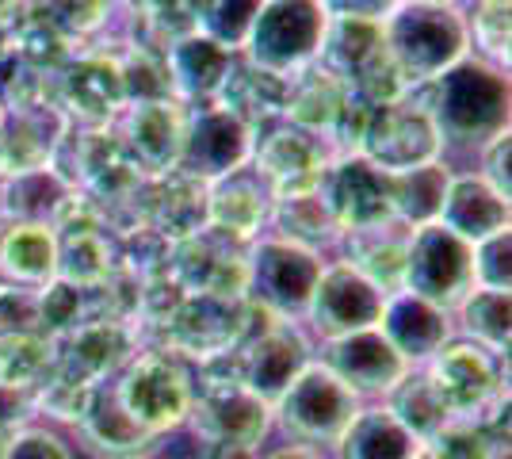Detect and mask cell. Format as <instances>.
I'll list each match as a JSON object with an SVG mask.
<instances>
[{"mask_svg": "<svg viewBox=\"0 0 512 459\" xmlns=\"http://www.w3.org/2000/svg\"><path fill=\"white\" fill-rule=\"evenodd\" d=\"M249 326V303L245 299H214V295H184V303L172 310V318L153 333L146 345L184 356L192 368L207 364L214 356L241 349Z\"/></svg>", "mask_w": 512, "mask_h": 459, "instance_id": "obj_13", "label": "cell"}, {"mask_svg": "<svg viewBox=\"0 0 512 459\" xmlns=\"http://www.w3.org/2000/svg\"><path fill=\"white\" fill-rule=\"evenodd\" d=\"M8 50H12L20 62H27L31 69L46 73V77H58V73L69 66V58L77 54V46L58 31V23L46 16L39 0L27 4V12L20 16L12 39H8Z\"/></svg>", "mask_w": 512, "mask_h": 459, "instance_id": "obj_38", "label": "cell"}, {"mask_svg": "<svg viewBox=\"0 0 512 459\" xmlns=\"http://www.w3.org/2000/svg\"><path fill=\"white\" fill-rule=\"evenodd\" d=\"M222 108L234 115L237 123H245L253 138L268 127L283 123V104H287V77H279L272 69L256 66L245 54H237L234 66H230V77L218 92Z\"/></svg>", "mask_w": 512, "mask_h": 459, "instance_id": "obj_30", "label": "cell"}, {"mask_svg": "<svg viewBox=\"0 0 512 459\" xmlns=\"http://www.w3.org/2000/svg\"><path fill=\"white\" fill-rule=\"evenodd\" d=\"M203 459H256V452L237 444H203Z\"/></svg>", "mask_w": 512, "mask_h": 459, "instance_id": "obj_56", "label": "cell"}, {"mask_svg": "<svg viewBox=\"0 0 512 459\" xmlns=\"http://www.w3.org/2000/svg\"><path fill=\"white\" fill-rule=\"evenodd\" d=\"M348 96H352V88L344 85L337 73H329L321 62H310V66H302L299 73L287 77L283 123L329 138L333 123L341 119L344 104H348Z\"/></svg>", "mask_w": 512, "mask_h": 459, "instance_id": "obj_33", "label": "cell"}, {"mask_svg": "<svg viewBox=\"0 0 512 459\" xmlns=\"http://www.w3.org/2000/svg\"><path fill=\"white\" fill-rule=\"evenodd\" d=\"M8 333H43L35 287L0 284V337H8Z\"/></svg>", "mask_w": 512, "mask_h": 459, "instance_id": "obj_50", "label": "cell"}, {"mask_svg": "<svg viewBox=\"0 0 512 459\" xmlns=\"http://www.w3.org/2000/svg\"><path fill=\"white\" fill-rule=\"evenodd\" d=\"M39 4H43V12L58 23V31H62L77 50H85V46L107 39L111 20H115L119 12H127L123 0H39Z\"/></svg>", "mask_w": 512, "mask_h": 459, "instance_id": "obj_44", "label": "cell"}, {"mask_svg": "<svg viewBox=\"0 0 512 459\" xmlns=\"http://www.w3.org/2000/svg\"><path fill=\"white\" fill-rule=\"evenodd\" d=\"M333 161H337V150L329 146V138L299 131L291 123H276V127L256 134L253 157H249V165L268 184L272 199L318 192Z\"/></svg>", "mask_w": 512, "mask_h": 459, "instance_id": "obj_15", "label": "cell"}, {"mask_svg": "<svg viewBox=\"0 0 512 459\" xmlns=\"http://www.w3.org/2000/svg\"><path fill=\"white\" fill-rule=\"evenodd\" d=\"M272 238L299 245L306 253H329L341 241V222L333 215V207L325 203V196L318 192H302V196H279L272 199L268 211V230Z\"/></svg>", "mask_w": 512, "mask_h": 459, "instance_id": "obj_34", "label": "cell"}, {"mask_svg": "<svg viewBox=\"0 0 512 459\" xmlns=\"http://www.w3.org/2000/svg\"><path fill=\"white\" fill-rule=\"evenodd\" d=\"M417 459H432V456H428V452H425V448H421V456H417Z\"/></svg>", "mask_w": 512, "mask_h": 459, "instance_id": "obj_60", "label": "cell"}, {"mask_svg": "<svg viewBox=\"0 0 512 459\" xmlns=\"http://www.w3.org/2000/svg\"><path fill=\"white\" fill-rule=\"evenodd\" d=\"M425 372L444 394L451 417L474 421L493 440L509 444V356H493L467 337H451Z\"/></svg>", "mask_w": 512, "mask_h": 459, "instance_id": "obj_2", "label": "cell"}, {"mask_svg": "<svg viewBox=\"0 0 512 459\" xmlns=\"http://www.w3.org/2000/svg\"><path fill=\"white\" fill-rule=\"evenodd\" d=\"M402 4H421V8H463V0H402Z\"/></svg>", "mask_w": 512, "mask_h": 459, "instance_id": "obj_58", "label": "cell"}, {"mask_svg": "<svg viewBox=\"0 0 512 459\" xmlns=\"http://www.w3.org/2000/svg\"><path fill=\"white\" fill-rule=\"evenodd\" d=\"M249 249L218 230H199L195 238L172 245V280L188 295H214V299H245L249 295Z\"/></svg>", "mask_w": 512, "mask_h": 459, "instance_id": "obj_16", "label": "cell"}, {"mask_svg": "<svg viewBox=\"0 0 512 459\" xmlns=\"http://www.w3.org/2000/svg\"><path fill=\"white\" fill-rule=\"evenodd\" d=\"M440 226H448L451 234L463 241H486L501 230H509V199H501L482 176L467 169V173H451L448 196H444V211H440Z\"/></svg>", "mask_w": 512, "mask_h": 459, "instance_id": "obj_31", "label": "cell"}, {"mask_svg": "<svg viewBox=\"0 0 512 459\" xmlns=\"http://www.w3.org/2000/svg\"><path fill=\"white\" fill-rule=\"evenodd\" d=\"M386 46L409 88L428 85L470 54L467 8H421L398 4L383 20Z\"/></svg>", "mask_w": 512, "mask_h": 459, "instance_id": "obj_6", "label": "cell"}, {"mask_svg": "<svg viewBox=\"0 0 512 459\" xmlns=\"http://www.w3.org/2000/svg\"><path fill=\"white\" fill-rule=\"evenodd\" d=\"M73 131L58 104H39V108L4 111L0 123V180L23 173H39L54 165V153Z\"/></svg>", "mask_w": 512, "mask_h": 459, "instance_id": "obj_24", "label": "cell"}, {"mask_svg": "<svg viewBox=\"0 0 512 459\" xmlns=\"http://www.w3.org/2000/svg\"><path fill=\"white\" fill-rule=\"evenodd\" d=\"M260 4L264 0H214L203 35H211L214 43H222L226 50L241 54L245 43H249V31H253L256 16H260Z\"/></svg>", "mask_w": 512, "mask_h": 459, "instance_id": "obj_48", "label": "cell"}, {"mask_svg": "<svg viewBox=\"0 0 512 459\" xmlns=\"http://www.w3.org/2000/svg\"><path fill=\"white\" fill-rule=\"evenodd\" d=\"M119 43H123V35L77 50L69 58V66L54 77V104L62 108L69 127H77V131L115 127L119 115L127 111Z\"/></svg>", "mask_w": 512, "mask_h": 459, "instance_id": "obj_8", "label": "cell"}, {"mask_svg": "<svg viewBox=\"0 0 512 459\" xmlns=\"http://www.w3.org/2000/svg\"><path fill=\"white\" fill-rule=\"evenodd\" d=\"M85 448L100 459H146L157 448V437H150L134 417L123 410L115 383H100L92 394L88 414L73 425Z\"/></svg>", "mask_w": 512, "mask_h": 459, "instance_id": "obj_28", "label": "cell"}, {"mask_svg": "<svg viewBox=\"0 0 512 459\" xmlns=\"http://www.w3.org/2000/svg\"><path fill=\"white\" fill-rule=\"evenodd\" d=\"M379 333L394 345V352L409 368H425L428 360L451 341V314L409 295V291H398V295H386Z\"/></svg>", "mask_w": 512, "mask_h": 459, "instance_id": "obj_26", "label": "cell"}, {"mask_svg": "<svg viewBox=\"0 0 512 459\" xmlns=\"http://www.w3.org/2000/svg\"><path fill=\"white\" fill-rule=\"evenodd\" d=\"M386 410L398 417L421 444L436 437L451 421L448 402H444V394L436 391V383L428 379L425 368H413L394 391L386 394Z\"/></svg>", "mask_w": 512, "mask_h": 459, "instance_id": "obj_40", "label": "cell"}, {"mask_svg": "<svg viewBox=\"0 0 512 459\" xmlns=\"http://www.w3.org/2000/svg\"><path fill=\"white\" fill-rule=\"evenodd\" d=\"M58 241V280L73 287H100L119 264V238L111 230L54 234Z\"/></svg>", "mask_w": 512, "mask_h": 459, "instance_id": "obj_37", "label": "cell"}, {"mask_svg": "<svg viewBox=\"0 0 512 459\" xmlns=\"http://www.w3.org/2000/svg\"><path fill=\"white\" fill-rule=\"evenodd\" d=\"M402 0H321L329 16H348V20H386Z\"/></svg>", "mask_w": 512, "mask_h": 459, "instance_id": "obj_54", "label": "cell"}, {"mask_svg": "<svg viewBox=\"0 0 512 459\" xmlns=\"http://www.w3.org/2000/svg\"><path fill=\"white\" fill-rule=\"evenodd\" d=\"M451 165L432 161V165H417L406 173H390V203H394V219L417 230L428 222H440L444 211V196L451 184Z\"/></svg>", "mask_w": 512, "mask_h": 459, "instance_id": "obj_36", "label": "cell"}, {"mask_svg": "<svg viewBox=\"0 0 512 459\" xmlns=\"http://www.w3.org/2000/svg\"><path fill=\"white\" fill-rule=\"evenodd\" d=\"M264 459H325L318 452V448H306V444H287V448H279V452H272V456Z\"/></svg>", "mask_w": 512, "mask_h": 459, "instance_id": "obj_57", "label": "cell"}, {"mask_svg": "<svg viewBox=\"0 0 512 459\" xmlns=\"http://www.w3.org/2000/svg\"><path fill=\"white\" fill-rule=\"evenodd\" d=\"M54 368V341L43 333H8L0 337V387L35 391Z\"/></svg>", "mask_w": 512, "mask_h": 459, "instance_id": "obj_43", "label": "cell"}, {"mask_svg": "<svg viewBox=\"0 0 512 459\" xmlns=\"http://www.w3.org/2000/svg\"><path fill=\"white\" fill-rule=\"evenodd\" d=\"M406 291L440 306L444 314H455L474 291V245L440 222L409 230Z\"/></svg>", "mask_w": 512, "mask_h": 459, "instance_id": "obj_11", "label": "cell"}, {"mask_svg": "<svg viewBox=\"0 0 512 459\" xmlns=\"http://www.w3.org/2000/svg\"><path fill=\"white\" fill-rule=\"evenodd\" d=\"M92 394H96L92 383H77V379H69V375L50 372L43 383L35 387V402H39V414L58 417L65 425H77V421L88 414V406H92Z\"/></svg>", "mask_w": 512, "mask_h": 459, "instance_id": "obj_47", "label": "cell"}, {"mask_svg": "<svg viewBox=\"0 0 512 459\" xmlns=\"http://www.w3.org/2000/svg\"><path fill=\"white\" fill-rule=\"evenodd\" d=\"M241 375H245V387L253 394H260L268 406H276V398L295 379L299 372L318 356L306 329L299 322H276L264 333H253L245 345H241Z\"/></svg>", "mask_w": 512, "mask_h": 459, "instance_id": "obj_21", "label": "cell"}, {"mask_svg": "<svg viewBox=\"0 0 512 459\" xmlns=\"http://www.w3.org/2000/svg\"><path fill=\"white\" fill-rule=\"evenodd\" d=\"M509 0H470L467 12V46L470 58L509 73Z\"/></svg>", "mask_w": 512, "mask_h": 459, "instance_id": "obj_45", "label": "cell"}, {"mask_svg": "<svg viewBox=\"0 0 512 459\" xmlns=\"http://www.w3.org/2000/svg\"><path fill=\"white\" fill-rule=\"evenodd\" d=\"M142 349V337L130 322L115 318H92L73 333L54 341V368L50 372L69 375L77 383H111Z\"/></svg>", "mask_w": 512, "mask_h": 459, "instance_id": "obj_18", "label": "cell"}, {"mask_svg": "<svg viewBox=\"0 0 512 459\" xmlns=\"http://www.w3.org/2000/svg\"><path fill=\"white\" fill-rule=\"evenodd\" d=\"M463 4H467V0H463Z\"/></svg>", "mask_w": 512, "mask_h": 459, "instance_id": "obj_62", "label": "cell"}, {"mask_svg": "<svg viewBox=\"0 0 512 459\" xmlns=\"http://www.w3.org/2000/svg\"><path fill=\"white\" fill-rule=\"evenodd\" d=\"M406 257H409V226L386 222L371 230H352L337 241V261L352 264L371 287L383 295L406 291Z\"/></svg>", "mask_w": 512, "mask_h": 459, "instance_id": "obj_27", "label": "cell"}, {"mask_svg": "<svg viewBox=\"0 0 512 459\" xmlns=\"http://www.w3.org/2000/svg\"><path fill=\"white\" fill-rule=\"evenodd\" d=\"M325 261L299 245L260 234L249 249V303L264 306L283 322H302Z\"/></svg>", "mask_w": 512, "mask_h": 459, "instance_id": "obj_12", "label": "cell"}, {"mask_svg": "<svg viewBox=\"0 0 512 459\" xmlns=\"http://www.w3.org/2000/svg\"><path fill=\"white\" fill-rule=\"evenodd\" d=\"M188 115L192 108L180 100H153L134 104L119 115V134L127 138L134 161L146 176H165L180 169L184 146H188Z\"/></svg>", "mask_w": 512, "mask_h": 459, "instance_id": "obj_22", "label": "cell"}, {"mask_svg": "<svg viewBox=\"0 0 512 459\" xmlns=\"http://www.w3.org/2000/svg\"><path fill=\"white\" fill-rule=\"evenodd\" d=\"M409 96L436 119V131L444 138V161L455 153L478 157L486 142L509 131V73L470 54L436 81L409 88Z\"/></svg>", "mask_w": 512, "mask_h": 459, "instance_id": "obj_1", "label": "cell"}, {"mask_svg": "<svg viewBox=\"0 0 512 459\" xmlns=\"http://www.w3.org/2000/svg\"><path fill=\"white\" fill-rule=\"evenodd\" d=\"M50 169L62 176L69 188L96 199L107 219L119 215L146 180L119 127H96V131H77L73 127L54 153Z\"/></svg>", "mask_w": 512, "mask_h": 459, "instance_id": "obj_5", "label": "cell"}, {"mask_svg": "<svg viewBox=\"0 0 512 459\" xmlns=\"http://www.w3.org/2000/svg\"><path fill=\"white\" fill-rule=\"evenodd\" d=\"M188 425L203 444H237L253 452L268 437L272 406L245 387L237 349L195 368V398Z\"/></svg>", "mask_w": 512, "mask_h": 459, "instance_id": "obj_3", "label": "cell"}, {"mask_svg": "<svg viewBox=\"0 0 512 459\" xmlns=\"http://www.w3.org/2000/svg\"><path fill=\"white\" fill-rule=\"evenodd\" d=\"M111 383H115L123 410L150 437L161 440L172 429L188 425L195 398V368L184 356L161 349V345H142L138 356Z\"/></svg>", "mask_w": 512, "mask_h": 459, "instance_id": "obj_4", "label": "cell"}, {"mask_svg": "<svg viewBox=\"0 0 512 459\" xmlns=\"http://www.w3.org/2000/svg\"><path fill=\"white\" fill-rule=\"evenodd\" d=\"M234 58H237L234 50L214 43L211 35H192V39L172 43L169 50H165V62H169L176 100L188 104V108L214 104L222 85H226V77H230Z\"/></svg>", "mask_w": 512, "mask_h": 459, "instance_id": "obj_29", "label": "cell"}, {"mask_svg": "<svg viewBox=\"0 0 512 459\" xmlns=\"http://www.w3.org/2000/svg\"><path fill=\"white\" fill-rule=\"evenodd\" d=\"M0 123H4V111H0Z\"/></svg>", "mask_w": 512, "mask_h": 459, "instance_id": "obj_61", "label": "cell"}, {"mask_svg": "<svg viewBox=\"0 0 512 459\" xmlns=\"http://www.w3.org/2000/svg\"><path fill=\"white\" fill-rule=\"evenodd\" d=\"M512 230H501L486 241H474V287L486 291H512Z\"/></svg>", "mask_w": 512, "mask_h": 459, "instance_id": "obj_49", "label": "cell"}, {"mask_svg": "<svg viewBox=\"0 0 512 459\" xmlns=\"http://www.w3.org/2000/svg\"><path fill=\"white\" fill-rule=\"evenodd\" d=\"M356 153L383 173H406L417 165L444 161V138L436 131V119L428 115V108L406 96L398 104H375Z\"/></svg>", "mask_w": 512, "mask_h": 459, "instance_id": "obj_14", "label": "cell"}, {"mask_svg": "<svg viewBox=\"0 0 512 459\" xmlns=\"http://www.w3.org/2000/svg\"><path fill=\"white\" fill-rule=\"evenodd\" d=\"M58 280V241L43 222L0 219V284L46 287Z\"/></svg>", "mask_w": 512, "mask_h": 459, "instance_id": "obj_32", "label": "cell"}, {"mask_svg": "<svg viewBox=\"0 0 512 459\" xmlns=\"http://www.w3.org/2000/svg\"><path fill=\"white\" fill-rule=\"evenodd\" d=\"M321 196L341 222V234L398 222L394 203H390V173L375 169L360 153H348V157L333 161V169L321 180Z\"/></svg>", "mask_w": 512, "mask_h": 459, "instance_id": "obj_19", "label": "cell"}, {"mask_svg": "<svg viewBox=\"0 0 512 459\" xmlns=\"http://www.w3.org/2000/svg\"><path fill=\"white\" fill-rule=\"evenodd\" d=\"M16 437V433H4V429H0V459H4V452H8V440Z\"/></svg>", "mask_w": 512, "mask_h": 459, "instance_id": "obj_59", "label": "cell"}, {"mask_svg": "<svg viewBox=\"0 0 512 459\" xmlns=\"http://www.w3.org/2000/svg\"><path fill=\"white\" fill-rule=\"evenodd\" d=\"M249 157H253V131L245 123H237L222 104L192 108L180 169L203 176V180H218V176L249 165Z\"/></svg>", "mask_w": 512, "mask_h": 459, "instance_id": "obj_23", "label": "cell"}, {"mask_svg": "<svg viewBox=\"0 0 512 459\" xmlns=\"http://www.w3.org/2000/svg\"><path fill=\"white\" fill-rule=\"evenodd\" d=\"M509 153H512V131L497 134L478 150V169L474 173L490 184L501 199H512V180H509Z\"/></svg>", "mask_w": 512, "mask_h": 459, "instance_id": "obj_51", "label": "cell"}, {"mask_svg": "<svg viewBox=\"0 0 512 459\" xmlns=\"http://www.w3.org/2000/svg\"><path fill=\"white\" fill-rule=\"evenodd\" d=\"M35 414H39L35 391H23V387H0V429H4V433H20V429H27Z\"/></svg>", "mask_w": 512, "mask_h": 459, "instance_id": "obj_53", "label": "cell"}, {"mask_svg": "<svg viewBox=\"0 0 512 459\" xmlns=\"http://www.w3.org/2000/svg\"><path fill=\"white\" fill-rule=\"evenodd\" d=\"M421 440L386 406H367L337 440V459H417Z\"/></svg>", "mask_w": 512, "mask_h": 459, "instance_id": "obj_35", "label": "cell"}, {"mask_svg": "<svg viewBox=\"0 0 512 459\" xmlns=\"http://www.w3.org/2000/svg\"><path fill=\"white\" fill-rule=\"evenodd\" d=\"M386 295L379 287H371L352 264L344 261H325L314 287V299L302 322H310V329L321 341H337L360 329H375L383 318Z\"/></svg>", "mask_w": 512, "mask_h": 459, "instance_id": "obj_17", "label": "cell"}, {"mask_svg": "<svg viewBox=\"0 0 512 459\" xmlns=\"http://www.w3.org/2000/svg\"><path fill=\"white\" fill-rule=\"evenodd\" d=\"M325 27L329 12L321 8V0H264L241 54L279 77H291L318 62Z\"/></svg>", "mask_w": 512, "mask_h": 459, "instance_id": "obj_10", "label": "cell"}, {"mask_svg": "<svg viewBox=\"0 0 512 459\" xmlns=\"http://www.w3.org/2000/svg\"><path fill=\"white\" fill-rule=\"evenodd\" d=\"M27 4H31V0H0V54L8 50V39H12L20 16L27 12Z\"/></svg>", "mask_w": 512, "mask_h": 459, "instance_id": "obj_55", "label": "cell"}, {"mask_svg": "<svg viewBox=\"0 0 512 459\" xmlns=\"http://www.w3.org/2000/svg\"><path fill=\"white\" fill-rule=\"evenodd\" d=\"M69 192L73 188L54 169L8 176V180H0V219L43 222V226H50V219L58 215V207H62V199Z\"/></svg>", "mask_w": 512, "mask_h": 459, "instance_id": "obj_39", "label": "cell"}, {"mask_svg": "<svg viewBox=\"0 0 512 459\" xmlns=\"http://www.w3.org/2000/svg\"><path fill=\"white\" fill-rule=\"evenodd\" d=\"M432 459H493L497 448H509V444H501V440H493L482 425H474V421H459V417H451L448 425L436 433L432 440L421 444Z\"/></svg>", "mask_w": 512, "mask_h": 459, "instance_id": "obj_46", "label": "cell"}, {"mask_svg": "<svg viewBox=\"0 0 512 459\" xmlns=\"http://www.w3.org/2000/svg\"><path fill=\"white\" fill-rule=\"evenodd\" d=\"M119 66H123V88H127V108L153 104V100H176L169 77L165 50L142 43H119Z\"/></svg>", "mask_w": 512, "mask_h": 459, "instance_id": "obj_42", "label": "cell"}, {"mask_svg": "<svg viewBox=\"0 0 512 459\" xmlns=\"http://www.w3.org/2000/svg\"><path fill=\"white\" fill-rule=\"evenodd\" d=\"M268 211H272V192L253 165H241L234 173L211 180L207 226L218 234L253 245L268 230Z\"/></svg>", "mask_w": 512, "mask_h": 459, "instance_id": "obj_25", "label": "cell"}, {"mask_svg": "<svg viewBox=\"0 0 512 459\" xmlns=\"http://www.w3.org/2000/svg\"><path fill=\"white\" fill-rule=\"evenodd\" d=\"M321 364L341 379L356 398H371V394H390L413 368L394 352L379 326L348 333L337 341H321Z\"/></svg>", "mask_w": 512, "mask_h": 459, "instance_id": "obj_20", "label": "cell"}, {"mask_svg": "<svg viewBox=\"0 0 512 459\" xmlns=\"http://www.w3.org/2000/svg\"><path fill=\"white\" fill-rule=\"evenodd\" d=\"M360 410V398L314 356L299 372V379L276 398L272 421H279L287 437L314 448V444H337Z\"/></svg>", "mask_w": 512, "mask_h": 459, "instance_id": "obj_9", "label": "cell"}, {"mask_svg": "<svg viewBox=\"0 0 512 459\" xmlns=\"http://www.w3.org/2000/svg\"><path fill=\"white\" fill-rule=\"evenodd\" d=\"M509 303V291L474 287L463 299V306L455 310L459 326H463V337L474 341V345H482L493 356H509Z\"/></svg>", "mask_w": 512, "mask_h": 459, "instance_id": "obj_41", "label": "cell"}, {"mask_svg": "<svg viewBox=\"0 0 512 459\" xmlns=\"http://www.w3.org/2000/svg\"><path fill=\"white\" fill-rule=\"evenodd\" d=\"M318 62L329 73H337L367 104H398L409 96V81L386 46L383 20L329 16Z\"/></svg>", "mask_w": 512, "mask_h": 459, "instance_id": "obj_7", "label": "cell"}, {"mask_svg": "<svg viewBox=\"0 0 512 459\" xmlns=\"http://www.w3.org/2000/svg\"><path fill=\"white\" fill-rule=\"evenodd\" d=\"M4 459H73V452L62 444V437L46 433V429H20L16 437L8 440Z\"/></svg>", "mask_w": 512, "mask_h": 459, "instance_id": "obj_52", "label": "cell"}]
</instances>
